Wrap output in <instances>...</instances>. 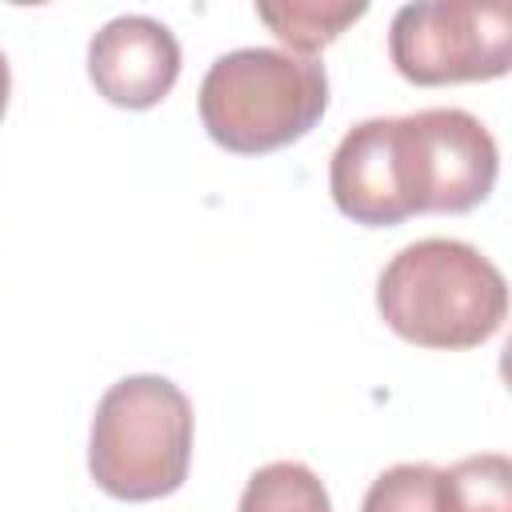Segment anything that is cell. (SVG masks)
<instances>
[{
  "label": "cell",
  "mask_w": 512,
  "mask_h": 512,
  "mask_svg": "<svg viewBox=\"0 0 512 512\" xmlns=\"http://www.w3.org/2000/svg\"><path fill=\"white\" fill-rule=\"evenodd\" d=\"M496 176V136L464 108L368 116L328 160L332 204L364 228H392L416 212H472L492 196Z\"/></svg>",
  "instance_id": "obj_1"
},
{
  "label": "cell",
  "mask_w": 512,
  "mask_h": 512,
  "mask_svg": "<svg viewBox=\"0 0 512 512\" xmlns=\"http://www.w3.org/2000/svg\"><path fill=\"white\" fill-rule=\"evenodd\" d=\"M380 320L416 348L464 352L488 344L508 320L504 272L472 244L428 236L404 244L376 276Z\"/></svg>",
  "instance_id": "obj_2"
},
{
  "label": "cell",
  "mask_w": 512,
  "mask_h": 512,
  "mask_svg": "<svg viewBox=\"0 0 512 512\" xmlns=\"http://www.w3.org/2000/svg\"><path fill=\"white\" fill-rule=\"evenodd\" d=\"M196 112L212 144L264 156L304 140L328 112V72L284 48H232L200 80Z\"/></svg>",
  "instance_id": "obj_3"
},
{
  "label": "cell",
  "mask_w": 512,
  "mask_h": 512,
  "mask_svg": "<svg viewBox=\"0 0 512 512\" xmlns=\"http://www.w3.org/2000/svg\"><path fill=\"white\" fill-rule=\"evenodd\" d=\"M192 468V400L168 376L116 380L92 416L88 476L112 500L172 496Z\"/></svg>",
  "instance_id": "obj_4"
},
{
  "label": "cell",
  "mask_w": 512,
  "mask_h": 512,
  "mask_svg": "<svg viewBox=\"0 0 512 512\" xmlns=\"http://www.w3.org/2000/svg\"><path fill=\"white\" fill-rule=\"evenodd\" d=\"M392 68L420 88L500 80L512 68V8L476 0H420L388 24Z\"/></svg>",
  "instance_id": "obj_5"
},
{
  "label": "cell",
  "mask_w": 512,
  "mask_h": 512,
  "mask_svg": "<svg viewBox=\"0 0 512 512\" xmlns=\"http://www.w3.org/2000/svg\"><path fill=\"white\" fill-rule=\"evenodd\" d=\"M88 80L116 108H156L180 80V40L156 16H112L88 40Z\"/></svg>",
  "instance_id": "obj_6"
},
{
  "label": "cell",
  "mask_w": 512,
  "mask_h": 512,
  "mask_svg": "<svg viewBox=\"0 0 512 512\" xmlns=\"http://www.w3.org/2000/svg\"><path fill=\"white\" fill-rule=\"evenodd\" d=\"M368 12V4L348 0H280V4H256V16L268 24V32L288 44L292 56H316L328 48L348 24H356Z\"/></svg>",
  "instance_id": "obj_7"
},
{
  "label": "cell",
  "mask_w": 512,
  "mask_h": 512,
  "mask_svg": "<svg viewBox=\"0 0 512 512\" xmlns=\"http://www.w3.org/2000/svg\"><path fill=\"white\" fill-rule=\"evenodd\" d=\"M436 512H512V460L480 452L436 468Z\"/></svg>",
  "instance_id": "obj_8"
},
{
  "label": "cell",
  "mask_w": 512,
  "mask_h": 512,
  "mask_svg": "<svg viewBox=\"0 0 512 512\" xmlns=\"http://www.w3.org/2000/svg\"><path fill=\"white\" fill-rule=\"evenodd\" d=\"M236 512H332V500L308 464L272 460L248 476Z\"/></svg>",
  "instance_id": "obj_9"
},
{
  "label": "cell",
  "mask_w": 512,
  "mask_h": 512,
  "mask_svg": "<svg viewBox=\"0 0 512 512\" xmlns=\"http://www.w3.org/2000/svg\"><path fill=\"white\" fill-rule=\"evenodd\" d=\"M360 512H436V468L424 460L384 468L368 484Z\"/></svg>",
  "instance_id": "obj_10"
},
{
  "label": "cell",
  "mask_w": 512,
  "mask_h": 512,
  "mask_svg": "<svg viewBox=\"0 0 512 512\" xmlns=\"http://www.w3.org/2000/svg\"><path fill=\"white\" fill-rule=\"evenodd\" d=\"M8 92H12V68H8V56L0 52V120H4V108H8Z\"/></svg>",
  "instance_id": "obj_11"
}]
</instances>
